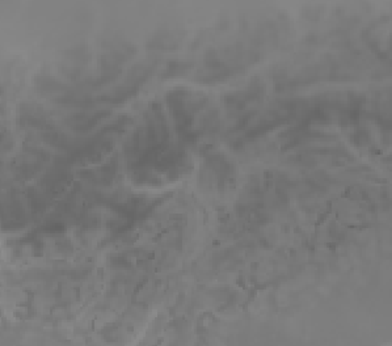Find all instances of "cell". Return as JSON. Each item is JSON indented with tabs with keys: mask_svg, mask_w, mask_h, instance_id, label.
I'll return each instance as SVG.
<instances>
[{
	"mask_svg": "<svg viewBox=\"0 0 392 346\" xmlns=\"http://www.w3.org/2000/svg\"><path fill=\"white\" fill-rule=\"evenodd\" d=\"M19 122L21 126L28 129H37L43 132L54 130L52 120L45 113L43 108L37 104H21L19 108Z\"/></svg>",
	"mask_w": 392,
	"mask_h": 346,
	"instance_id": "cell-1",
	"label": "cell"
},
{
	"mask_svg": "<svg viewBox=\"0 0 392 346\" xmlns=\"http://www.w3.org/2000/svg\"><path fill=\"white\" fill-rule=\"evenodd\" d=\"M109 113L107 110H96V112H78L74 114H70L65 119V125L68 129L78 132V133H85L94 129L100 121L104 120Z\"/></svg>",
	"mask_w": 392,
	"mask_h": 346,
	"instance_id": "cell-2",
	"label": "cell"
},
{
	"mask_svg": "<svg viewBox=\"0 0 392 346\" xmlns=\"http://www.w3.org/2000/svg\"><path fill=\"white\" fill-rule=\"evenodd\" d=\"M262 92H264L262 87L252 85L247 91L227 94L225 99V104H226L227 109H230L232 112H239L243 108L247 107L249 103L256 101L257 99H261Z\"/></svg>",
	"mask_w": 392,
	"mask_h": 346,
	"instance_id": "cell-3",
	"label": "cell"
},
{
	"mask_svg": "<svg viewBox=\"0 0 392 346\" xmlns=\"http://www.w3.org/2000/svg\"><path fill=\"white\" fill-rule=\"evenodd\" d=\"M3 225L6 226H14V228L17 227L23 226L27 221V216H25V212H24V207L21 205V202L14 199V197H11L7 203L3 205V221H6Z\"/></svg>",
	"mask_w": 392,
	"mask_h": 346,
	"instance_id": "cell-4",
	"label": "cell"
},
{
	"mask_svg": "<svg viewBox=\"0 0 392 346\" xmlns=\"http://www.w3.org/2000/svg\"><path fill=\"white\" fill-rule=\"evenodd\" d=\"M189 66V63H181V62H174L171 63L169 67L167 68V75H171V77H175V75H178L180 72L185 71L187 68Z\"/></svg>",
	"mask_w": 392,
	"mask_h": 346,
	"instance_id": "cell-5",
	"label": "cell"
}]
</instances>
